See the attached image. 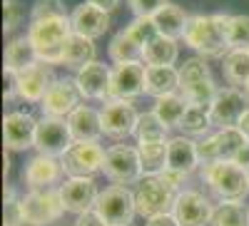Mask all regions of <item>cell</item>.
Instances as JSON below:
<instances>
[{
  "instance_id": "obj_1",
  "label": "cell",
  "mask_w": 249,
  "mask_h": 226,
  "mask_svg": "<svg viewBox=\"0 0 249 226\" xmlns=\"http://www.w3.org/2000/svg\"><path fill=\"white\" fill-rule=\"evenodd\" d=\"M70 17H45V20H33L28 28V40L33 43L37 60L45 65H62L65 45L72 37Z\"/></svg>"
},
{
  "instance_id": "obj_2",
  "label": "cell",
  "mask_w": 249,
  "mask_h": 226,
  "mask_svg": "<svg viewBox=\"0 0 249 226\" xmlns=\"http://www.w3.org/2000/svg\"><path fill=\"white\" fill-rule=\"evenodd\" d=\"M182 40L187 43V48H192L204 60L224 57L230 52V45H227V37H224V13L192 15Z\"/></svg>"
},
{
  "instance_id": "obj_3",
  "label": "cell",
  "mask_w": 249,
  "mask_h": 226,
  "mask_svg": "<svg viewBox=\"0 0 249 226\" xmlns=\"http://www.w3.org/2000/svg\"><path fill=\"white\" fill-rule=\"evenodd\" d=\"M202 181L222 201H242L249 194V174L232 159H217L202 164Z\"/></svg>"
},
{
  "instance_id": "obj_4",
  "label": "cell",
  "mask_w": 249,
  "mask_h": 226,
  "mask_svg": "<svg viewBox=\"0 0 249 226\" xmlns=\"http://www.w3.org/2000/svg\"><path fill=\"white\" fill-rule=\"evenodd\" d=\"M175 201H177V192L160 174L142 177L135 187V207L137 214L144 219L157 214H172Z\"/></svg>"
},
{
  "instance_id": "obj_5",
  "label": "cell",
  "mask_w": 249,
  "mask_h": 226,
  "mask_svg": "<svg viewBox=\"0 0 249 226\" xmlns=\"http://www.w3.org/2000/svg\"><path fill=\"white\" fill-rule=\"evenodd\" d=\"M95 211L107 221V226H130L132 216L137 214L135 192H130L122 184H110L107 189L100 192L95 201Z\"/></svg>"
},
{
  "instance_id": "obj_6",
  "label": "cell",
  "mask_w": 249,
  "mask_h": 226,
  "mask_svg": "<svg viewBox=\"0 0 249 226\" xmlns=\"http://www.w3.org/2000/svg\"><path fill=\"white\" fill-rule=\"evenodd\" d=\"M20 207H23V216L25 224L30 226H48L50 221L60 219L65 214V204H62L60 189H45V192H28L20 199Z\"/></svg>"
},
{
  "instance_id": "obj_7",
  "label": "cell",
  "mask_w": 249,
  "mask_h": 226,
  "mask_svg": "<svg viewBox=\"0 0 249 226\" xmlns=\"http://www.w3.org/2000/svg\"><path fill=\"white\" fill-rule=\"evenodd\" d=\"M107 149H102L97 142H75V145L60 157L62 172L68 177H92L105 167Z\"/></svg>"
},
{
  "instance_id": "obj_8",
  "label": "cell",
  "mask_w": 249,
  "mask_h": 226,
  "mask_svg": "<svg viewBox=\"0 0 249 226\" xmlns=\"http://www.w3.org/2000/svg\"><path fill=\"white\" fill-rule=\"evenodd\" d=\"M102 174H105L112 184H122V187L137 184V181L142 179V164H140L137 149H132V147H127V145H115V147H110V149H107V157H105Z\"/></svg>"
},
{
  "instance_id": "obj_9",
  "label": "cell",
  "mask_w": 249,
  "mask_h": 226,
  "mask_svg": "<svg viewBox=\"0 0 249 226\" xmlns=\"http://www.w3.org/2000/svg\"><path fill=\"white\" fill-rule=\"evenodd\" d=\"M249 110V97L239 87H224L217 92L212 107H210V122L219 129L239 127V119Z\"/></svg>"
},
{
  "instance_id": "obj_10",
  "label": "cell",
  "mask_w": 249,
  "mask_h": 226,
  "mask_svg": "<svg viewBox=\"0 0 249 226\" xmlns=\"http://www.w3.org/2000/svg\"><path fill=\"white\" fill-rule=\"evenodd\" d=\"M72 145H75V139H72V132L68 127V119L45 117V119L37 122V132H35V149H37V154L60 159Z\"/></svg>"
},
{
  "instance_id": "obj_11",
  "label": "cell",
  "mask_w": 249,
  "mask_h": 226,
  "mask_svg": "<svg viewBox=\"0 0 249 226\" xmlns=\"http://www.w3.org/2000/svg\"><path fill=\"white\" fill-rule=\"evenodd\" d=\"M137 110L132 102H122V99H107L100 110V122H102V134L107 137H127V134H135V127H137Z\"/></svg>"
},
{
  "instance_id": "obj_12",
  "label": "cell",
  "mask_w": 249,
  "mask_h": 226,
  "mask_svg": "<svg viewBox=\"0 0 249 226\" xmlns=\"http://www.w3.org/2000/svg\"><path fill=\"white\" fill-rule=\"evenodd\" d=\"M80 90L75 85V80L70 77H57L53 82V87L48 90L45 99L40 102L45 117H55V119H65L70 117L77 107H80Z\"/></svg>"
},
{
  "instance_id": "obj_13",
  "label": "cell",
  "mask_w": 249,
  "mask_h": 226,
  "mask_svg": "<svg viewBox=\"0 0 249 226\" xmlns=\"http://www.w3.org/2000/svg\"><path fill=\"white\" fill-rule=\"evenodd\" d=\"M172 214L179 226H207V224H212L214 207L204 194H199L195 189H182L177 194Z\"/></svg>"
},
{
  "instance_id": "obj_14",
  "label": "cell",
  "mask_w": 249,
  "mask_h": 226,
  "mask_svg": "<svg viewBox=\"0 0 249 226\" xmlns=\"http://www.w3.org/2000/svg\"><path fill=\"white\" fill-rule=\"evenodd\" d=\"M35 132L37 119L28 112H10L3 117V139L8 152H25L35 147Z\"/></svg>"
},
{
  "instance_id": "obj_15",
  "label": "cell",
  "mask_w": 249,
  "mask_h": 226,
  "mask_svg": "<svg viewBox=\"0 0 249 226\" xmlns=\"http://www.w3.org/2000/svg\"><path fill=\"white\" fill-rule=\"evenodd\" d=\"M144 67L142 63H124L112 67L110 77V97L107 99H122L130 102L137 95L144 92Z\"/></svg>"
},
{
  "instance_id": "obj_16",
  "label": "cell",
  "mask_w": 249,
  "mask_h": 226,
  "mask_svg": "<svg viewBox=\"0 0 249 226\" xmlns=\"http://www.w3.org/2000/svg\"><path fill=\"white\" fill-rule=\"evenodd\" d=\"M57 189H60L65 209L72 211V214H85V211L95 209V201L100 196L95 181L90 177H70L68 181H62Z\"/></svg>"
},
{
  "instance_id": "obj_17",
  "label": "cell",
  "mask_w": 249,
  "mask_h": 226,
  "mask_svg": "<svg viewBox=\"0 0 249 226\" xmlns=\"http://www.w3.org/2000/svg\"><path fill=\"white\" fill-rule=\"evenodd\" d=\"M15 77H18V97L30 102V105L33 102H43L48 90L53 87V82L57 80L53 75V67L45 65V63H40V60L33 67H28L25 72H20Z\"/></svg>"
},
{
  "instance_id": "obj_18",
  "label": "cell",
  "mask_w": 249,
  "mask_h": 226,
  "mask_svg": "<svg viewBox=\"0 0 249 226\" xmlns=\"http://www.w3.org/2000/svg\"><path fill=\"white\" fill-rule=\"evenodd\" d=\"M110 77H112V70L105 63L95 60V63L85 65L75 75V85L85 99H107L110 97Z\"/></svg>"
},
{
  "instance_id": "obj_19",
  "label": "cell",
  "mask_w": 249,
  "mask_h": 226,
  "mask_svg": "<svg viewBox=\"0 0 249 226\" xmlns=\"http://www.w3.org/2000/svg\"><path fill=\"white\" fill-rule=\"evenodd\" d=\"M62 174V164L55 157H45V154H37L33 157L25 169H23V179H25V187L30 192H45L53 189L55 181Z\"/></svg>"
},
{
  "instance_id": "obj_20",
  "label": "cell",
  "mask_w": 249,
  "mask_h": 226,
  "mask_svg": "<svg viewBox=\"0 0 249 226\" xmlns=\"http://www.w3.org/2000/svg\"><path fill=\"white\" fill-rule=\"evenodd\" d=\"M70 25H72V32L75 35H82V37H100L105 35L107 28H110V13L102 10L92 3H82L72 10L70 15Z\"/></svg>"
},
{
  "instance_id": "obj_21",
  "label": "cell",
  "mask_w": 249,
  "mask_h": 226,
  "mask_svg": "<svg viewBox=\"0 0 249 226\" xmlns=\"http://www.w3.org/2000/svg\"><path fill=\"white\" fill-rule=\"evenodd\" d=\"M199 157H197V145L187 137H172L167 142V169L179 172V174H190L197 169Z\"/></svg>"
},
{
  "instance_id": "obj_22",
  "label": "cell",
  "mask_w": 249,
  "mask_h": 226,
  "mask_svg": "<svg viewBox=\"0 0 249 226\" xmlns=\"http://www.w3.org/2000/svg\"><path fill=\"white\" fill-rule=\"evenodd\" d=\"M68 127H70L75 142H97L100 134H102L100 112L92 110V107H88V105H80L68 117Z\"/></svg>"
},
{
  "instance_id": "obj_23",
  "label": "cell",
  "mask_w": 249,
  "mask_h": 226,
  "mask_svg": "<svg viewBox=\"0 0 249 226\" xmlns=\"http://www.w3.org/2000/svg\"><path fill=\"white\" fill-rule=\"evenodd\" d=\"M177 90H179V70L147 65V70H144V95H152L157 99L164 95H175Z\"/></svg>"
},
{
  "instance_id": "obj_24",
  "label": "cell",
  "mask_w": 249,
  "mask_h": 226,
  "mask_svg": "<svg viewBox=\"0 0 249 226\" xmlns=\"http://www.w3.org/2000/svg\"><path fill=\"white\" fill-rule=\"evenodd\" d=\"M35 63H37V52H35L30 40L28 37H13L5 48V70H10L13 75H20L28 67H33Z\"/></svg>"
},
{
  "instance_id": "obj_25",
  "label": "cell",
  "mask_w": 249,
  "mask_h": 226,
  "mask_svg": "<svg viewBox=\"0 0 249 226\" xmlns=\"http://www.w3.org/2000/svg\"><path fill=\"white\" fill-rule=\"evenodd\" d=\"M152 20H155L157 32L164 35V37H172V40L182 37L184 30H187V23H190L187 13H184L179 5H172V3H167L164 8H160V10L152 15Z\"/></svg>"
},
{
  "instance_id": "obj_26",
  "label": "cell",
  "mask_w": 249,
  "mask_h": 226,
  "mask_svg": "<svg viewBox=\"0 0 249 226\" xmlns=\"http://www.w3.org/2000/svg\"><path fill=\"white\" fill-rule=\"evenodd\" d=\"M95 63V43L90 37L82 35H72L65 45V55H62V65L70 70H82L85 65Z\"/></svg>"
},
{
  "instance_id": "obj_27",
  "label": "cell",
  "mask_w": 249,
  "mask_h": 226,
  "mask_svg": "<svg viewBox=\"0 0 249 226\" xmlns=\"http://www.w3.org/2000/svg\"><path fill=\"white\" fill-rule=\"evenodd\" d=\"M177 52L179 50L172 37L157 35L142 48V60H147V65H155V67H172V63L177 60Z\"/></svg>"
},
{
  "instance_id": "obj_28",
  "label": "cell",
  "mask_w": 249,
  "mask_h": 226,
  "mask_svg": "<svg viewBox=\"0 0 249 226\" xmlns=\"http://www.w3.org/2000/svg\"><path fill=\"white\" fill-rule=\"evenodd\" d=\"M135 139H137V145H152V142H170L172 137H170V127L155 112H144L137 119Z\"/></svg>"
},
{
  "instance_id": "obj_29",
  "label": "cell",
  "mask_w": 249,
  "mask_h": 226,
  "mask_svg": "<svg viewBox=\"0 0 249 226\" xmlns=\"http://www.w3.org/2000/svg\"><path fill=\"white\" fill-rule=\"evenodd\" d=\"M222 72L230 87H244L249 82V50H232L222 57Z\"/></svg>"
},
{
  "instance_id": "obj_30",
  "label": "cell",
  "mask_w": 249,
  "mask_h": 226,
  "mask_svg": "<svg viewBox=\"0 0 249 226\" xmlns=\"http://www.w3.org/2000/svg\"><path fill=\"white\" fill-rule=\"evenodd\" d=\"M137 154H140V164H142V177L162 174L164 169H167V142L140 145Z\"/></svg>"
},
{
  "instance_id": "obj_31",
  "label": "cell",
  "mask_w": 249,
  "mask_h": 226,
  "mask_svg": "<svg viewBox=\"0 0 249 226\" xmlns=\"http://www.w3.org/2000/svg\"><path fill=\"white\" fill-rule=\"evenodd\" d=\"M212 226H249V209L242 201H219L212 214Z\"/></svg>"
},
{
  "instance_id": "obj_32",
  "label": "cell",
  "mask_w": 249,
  "mask_h": 226,
  "mask_svg": "<svg viewBox=\"0 0 249 226\" xmlns=\"http://www.w3.org/2000/svg\"><path fill=\"white\" fill-rule=\"evenodd\" d=\"M184 110H187V99H184L182 95H177V92H175V95L157 97V99H155V107H152V112H155L167 127H177V125H179Z\"/></svg>"
},
{
  "instance_id": "obj_33",
  "label": "cell",
  "mask_w": 249,
  "mask_h": 226,
  "mask_svg": "<svg viewBox=\"0 0 249 226\" xmlns=\"http://www.w3.org/2000/svg\"><path fill=\"white\" fill-rule=\"evenodd\" d=\"M224 37L232 50H249V15H224Z\"/></svg>"
},
{
  "instance_id": "obj_34",
  "label": "cell",
  "mask_w": 249,
  "mask_h": 226,
  "mask_svg": "<svg viewBox=\"0 0 249 226\" xmlns=\"http://www.w3.org/2000/svg\"><path fill=\"white\" fill-rule=\"evenodd\" d=\"M210 110L204 107H197V105H187L182 119H179V129L184 137H204L207 129H210Z\"/></svg>"
},
{
  "instance_id": "obj_35",
  "label": "cell",
  "mask_w": 249,
  "mask_h": 226,
  "mask_svg": "<svg viewBox=\"0 0 249 226\" xmlns=\"http://www.w3.org/2000/svg\"><path fill=\"white\" fill-rule=\"evenodd\" d=\"M110 60H115V65H124V63H140V57H142V48L135 43V40H130L127 35L117 32L112 40H110Z\"/></svg>"
},
{
  "instance_id": "obj_36",
  "label": "cell",
  "mask_w": 249,
  "mask_h": 226,
  "mask_svg": "<svg viewBox=\"0 0 249 226\" xmlns=\"http://www.w3.org/2000/svg\"><path fill=\"white\" fill-rule=\"evenodd\" d=\"M204 80H212V70L207 65L204 57H190L187 63L179 67V92L197 85V82H204Z\"/></svg>"
},
{
  "instance_id": "obj_37",
  "label": "cell",
  "mask_w": 249,
  "mask_h": 226,
  "mask_svg": "<svg viewBox=\"0 0 249 226\" xmlns=\"http://www.w3.org/2000/svg\"><path fill=\"white\" fill-rule=\"evenodd\" d=\"M217 92H219V90L214 87V80H204V82H197V85L182 90L179 95L187 99V105H197V107L210 110L212 102H214V97H217Z\"/></svg>"
},
{
  "instance_id": "obj_38",
  "label": "cell",
  "mask_w": 249,
  "mask_h": 226,
  "mask_svg": "<svg viewBox=\"0 0 249 226\" xmlns=\"http://www.w3.org/2000/svg\"><path fill=\"white\" fill-rule=\"evenodd\" d=\"M124 35H127L130 40H135L140 48H144V45H147L150 40H155L160 32H157V28H155V20H152V17H137L132 25L124 28Z\"/></svg>"
},
{
  "instance_id": "obj_39",
  "label": "cell",
  "mask_w": 249,
  "mask_h": 226,
  "mask_svg": "<svg viewBox=\"0 0 249 226\" xmlns=\"http://www.w3.org/2000/svg\"><path fill=\"white\" fill-rule=\"evenodd\" d=\"M219 149H222V159H234V154L247 145V137L239 132V127H230V129H219Z\"/></svg>"
},
{
  "instance_id": "obj_40",
  "label": "cell",
  "mask_w": 249,
  "mask_h": 226,
  "mask_svg": "<svg viewBox=\"0 0 249 226\" xmlns=\"http://www.w3.org/2000/svg\"><path fill=\"white\" fill-rule=\"evenodd\" d=\"M33 20H45V17H68V10L62 5V0H35L30 10Z\"/></svg>"
},
{
  "instance_id": "obj_41",
  "label": "cell",
  "mask_w": 249,
  "mask_h": 226,
  "mask_svg": "<svg viewBox=\"0 0 249 226\" xmlns=\"http://www.w3.org/2000/svg\"><path fill=\"white\" fill-rule=\"evenodd\" d=\"M197 145V157L202 164H210V161H217L222 159V149H219V137L217 134H204L202 139L195 142Z\"/></svg>"
},
{
  "instance_id": "obj_42",
  "label": "cell",
  "mask_w": 249,
  "mask_h": 226,
  "mask_svg": "<svg viewBox=\"0 0 249 226\" xmlns=\"http://www.w3.org/2000/svg\"><path fill=\"white\" fill-rule=\"evenodd\" d=\"M127 5L135 13V17H152L160 8L167 5V0H127Z\"/></svg>"
},
{
  "instance_id": "obj_43",
  "label": "cell",
  "mask_w": 249,
  "mask_h": 226,
  "mask_svg": "<svg viewBox=\"0 0 249 226\" xmlns=\"http://www.w3.org/2000/svg\"><path fill=\"white\" fill-rule=\"evenodd\" d=\"M3 17H5V23H3L5 32H10V30H15V28L20 25V17H23V10H20L18 0H5V5H3Z\"/></svg>"
},
{
  "instance_id": "obj_44",
  "label": "cell",
  "mask_w": 249,
  "mask_h": 226,
  "mask_svg": "<svg viewBox=\"0 0 249 226\" xmlns=\"http://www.w3.org/2000/svg\"><path fill=\"white\" fill-rule=\"evenodd\" d=\"M23 224H25V216H23L20 201H8L5 214H3V226H23Z\"/></svg>"
},
{
  "instance_id": "obj_45",
  "label": "cell",
  "mask_w": 249,
  "mask_h": 226,
  "mask_svg": "<svg viewBox=\"0 0 249 226\" xmlns=\"http://www.w3.org/2000/svg\"><path fill=\"white\" fill-rule=\"evenodd\" d=\"M75 226H107V221L102 219L95 209H90V211H85V214H80V219H77Z\"/></svg>"
},
{
  "instance_id": "obj_46",
  "label": "cell",
  "mask_w": 249,
  "mask_h": 226,
  "mask_svg": "<svg viewBox=\"0 0 249 226\" xmlns=\"http://www.w3.org/2000/svg\"><path fill=\"white\" fill-rule=\"evenodd\" d=\"M144 226H179V224H177L175 214H157L144 221Z\"/></svg>"
},
{
  "instance_id": "obj_47",
  "label": "cell",
  "mask_w": 249,
  "mask_h": 226,
  "mask_svg": "<svg viewBox=\"0 0 249 226\" xmlns=\"http://www.w3.org/2000/svg\"><path fill=\"white\" fill-rule=\"evenodd\" d=\"M160 177H162L164 181H167V184H170V187H172V189H175L177 194L182 192L179 187H182V181H184V174H179V172H172V169H164V172H162Z\"/></svg>"
},
{
  "instance_id": "obj_48",
  "label": "cell",
  "mask_w": 249,
  "mask_h": 226,
  "mask_svg": "<svg viewBox=\"0 0 249 226\" xmlns=\"http://www.w3.org/2000/svg\"><path fill=\"white\" fill-rule=\"evenodd\" d=\"M15 95H18V77L10 70H5V90H3V97L10 102V99H15Z\"/></svg>"
},
{
  "instance_id": "obj_49",
  "label": "cell",
  "mask_w": 249,
  "mask_h": 226,
  "mask_svg": "<svg viewBox=\"0 0 249 226\" xmlns=\"http://www.w3.org/2000/svg\"><path fill=\"white\" fill-rule=\"evenodd\" d=\"M232 161H234V164H239L242 169H247V172H249V142H247V145L234 154V159H232Z\"/></svg>"
},
{
  "instance_id": "obj_50",
  "label": "cell",
  "mask_w": 249,
  "mask_h": 226,
  "mask_svg": "<svg viewBox=\"0 0 249 226\" xmlns=\"http://www.w3.org/2000/svg\"><path fill=\"white\" fill-rule=\"evenodd\" d=\"M88 3H92V5H97V8H102V10H115L117 8V3L120 0H88Z\"/></svg>"
},
{
  "instance_id": "obj_51",
  "label": "cell",
  "mask_w": 249,
  "mask_h": 226,
  "mask_svg": "<svg viewBox=\"0 0 249 226\" xmlns=\"http://www.w3.org/2000/svg\"><path fill=\"white\" fill-rule=\"evenodd\" d=\"M239 132L247 137V142H249V110L244 112V117L239 119Z\"/></svg>"
},
{
  "instance_id": "obj_52",
  "label": "cell",
  "mask_w": 249,
  "mask_h": 226,
  "mask_svg": "<svg viewBox=\"0 0 249 226\" xmlns=\"http://www.w3.org/2000/svg\"><path fill=\"white\" fill-rule=\"evenodd\" d=\"M8 201H15V189L5 184V204H8Z\"/></svg>"
},
{
  "instance_id": "obj_53",
  "label": "cell",
  "mask_w": 249,
  "mask_h": 226,
  "mask_svg": "<svg viewBox=\"0 0 249 226\" xmlns=\"http://www.w3.org/2000/svg\"><path fill=\"white\" fill-rule=\"evenodd\" d=\"M244 92H247V97H249V82H247V85H244Z\"/></svg>"
},
{
  "instance_id": "obj_54",
  "label": "cell",
  "mask_w": 249,
  "mask_h": 226,
  "mask_svg": "<svg viewBox=\"0 0 249 226\" xmlns=\"http://www.w3.org/2000/svg\"><path fill=\"white\" fill-rule=\"evenodd\" d=\"M247 174H249V172H247Z\"/></svg>"
}]
</instances>
